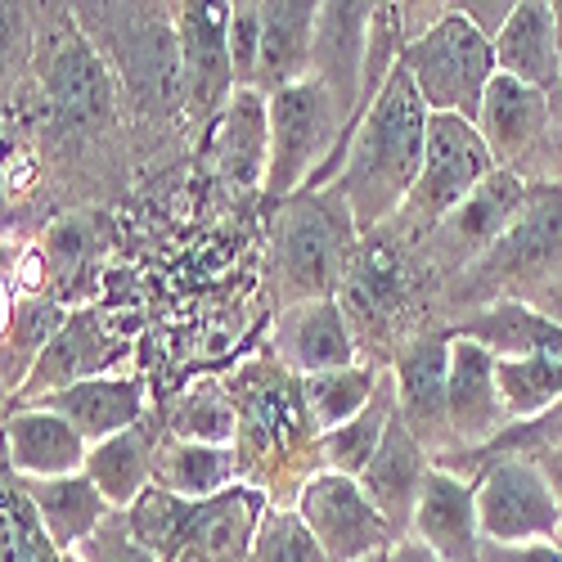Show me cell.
<instances>
[{
  "label": "cell",
  "instance_id": "obj_34",
  "mask_svg": "<svg viewBox=\"0 0 562 562\" xmlns=\"http://www.w3.org/2000/svg\"><path fill=\"white\" fill-rule=\"evenodd\" d=\"M396 387H392V369H387V379H383V387H379V396H373L351 424H342V428H334V432H324V441H319V459H324V468H334V473H347V477H360L364 468H369V459L379 454V446H383V437H387V428H392V418H396Z\"/></svg>",
  "mask_w": 562,
  "mask_h": 562
},
{
  "label": "cell",
  "instance_id": "obj_39",
  "mask_svg": "<svg viewBox=\"0 0 562 562\" xmlns=\"http://www.w3.org/2000/svg\"><path fill=\"white\" fill-rule=\"evenodd\" d=\"M248 562H329V553L319 549L297 508H270L257 527Z\"/></svg>",
  "mask_w": 562,
  "mask_h": 562
},
{
  "label": "cell",
  "instance_id": "obj_16",
  "mask_svg": "<svg viewBox=\"0 0 562 562\" xmlns=\"http://www.w3.org/2000/svg\"><path fill=\"white\" fill-rule=\"evenodd\" d=\"M553 117H558V109L549 95L495 72L486 100H482L477 131L486 139V149L495 154V167L531 180V167H540V158L549 154Z\"/></svg>",
  "mask_w": 562,
  "mask_h": 562
},
{
  "label": "cell",
  "instance_id": "obj_11",
  "mask_svg": "<svg viewBox=\"0 0 562 562\" xmlns=\"http://www.w3.org/2000/svg\"><path fill=\"white\" fill-rule=\"evenodd\" d=\"M473 491H477V527L486 544H536L562 536L553 486L531 454H499L482 463Z\"/></svg>",
  "mask_w": 562,
  "mask_h": 562
},
{
  "label": "cell",
  "instance_id": "obj_30",
  "mask_svg": "<svg viewBox=\"0 0 562 562\" xmlns=\"http://www.w3.org/2000/svg\"><path fill=\"white\" fill-rule=\"evenodd\" d=\"M19 482H23V477H19ZM23 491H27L32 508H36L41 527L50 531V540H55L64 553H77V549L117 513L86 473L55 477V482H23Z\"/></svg>",
  "mask_w": 562,
  "mask_h": 562
},
{
  "label": "cell",
  "instance_id": "obj_48",
  "mask_svg": "<svg viewBox=\"0 0 562 562\" xmlns=\"http://www.w3.org/2000/svg\"><path fill=\"white\" fill-rule=\"evenodd\" d=\"M553 100H558V113H562V81H558V95Z\"/></svg>",
  "mask_w": 562,
  "mask_h": 562
},
{
  "label": "cell",
  "instance_id": "obj_4",
  "mask_svg": "<svg viewBox=\"0 0 562 562\" xmlns=\"http://www.w3.org/2000/svg\"><path fill=\"white\" fill-rule=\"evenodd\" d=\"M553 274H562V184L531 180L522 212L491 244V252L450 279V306L463 319L495 302H522Z\"/></svg>",
  "mask_w": 562,
  "mask_h": 562
},
{
  "label": "cell",
  "instance_id": "obj_22",
  "mask_svg": "<svg viewBox=\"0 0 562 562\" xmlns=\"http://www.w3.org/2000/svg\"><path fill=\"white\" fill-rule=\"evenodd\" d=\"M90 446L86 437L45 405L5 409V473L23 482H55L86 473Z\"/></svg>",
  "mask_w": 562,
  "mask_h": 562
},
{
  "label": "cell",
  "instance_id": "obj_46",
  "mask_svg": "<svg viewBox=\"0 0 562 562\" xmlns=\"http://www.w3.org/2000/svg\"><path fill=\"white\" fill-rule=\"evenodd\" d=\"M549 10H553V32H558V45H562V0H553Z\"/></svg>",
  "mask_w": 562,
  "mask_h": 562
},
{
  "label": "cell",
  "instance_id": "obj_37",
  "mask_svg": "<svg viewBox=\"0 0 562 562\" xmlns=\"http://www.w3.org/2000/svg\"><path fill=\"white\" fill-rule=\"evenodd\" d=\"M495 383L508 424H536L553 405H562V360H495Z\"/></svg>",
  "mask_w": 562,
  "mask_h": 562
},
{
  "label": "cell",
  "instance_id": "obj_10",
  "mask_svg": "<svg viewBox=\"0 0 562 562\" xmlns=\"http://www.w3.org/2000/svg\"><path fill=\"white\" fill-rule=\"evenodd\" d=\"M409 261H414V252L396 234L379 229V234H369V239H360V252L338 289L342 315L364 351V364H379L383 351H392V360H396V351L405 347L401 319L414 302V266Z\"/></svg>",
  "mask_w": 562,
  "mask_h": 562
},
{
  "label": "cell",
  "instance_id": "obj_14",
  "mask_svg": "<svg viewBox=\"0 0 562 562\" xmlns=\"http://www.w3.org/2000/svg\"><path fill=\"white\" fill-rule=\"evenodd\" d=\"M229 10L234 5H171L184 68V109L199 126L221 122L229 95L239 90L229 59Z\"/></svg>",
  "mask_w": 562,
  "mask_h": 562
},
{
  "label": "cell",
  "instance_id": "obj_40",
  "mask_svg": "<svg viewBox=\"0 0 562 562\" xmlns=\"http://www.w3.org/2000/svg\"><path fill=\"white\" fill-rule=\"evenodd\" d=\"M261 5L244 0V5L229 10V59H234V77L239 86H252L257 81V64H261Z\"/></svg>",
  "mask_w": 562,
  "mask_h": 562
},
{
  "label": "cell",
  "instance_id": "obj_20",
  "mask_svg": "<svg viewBox=\"0 0 562 562\" xmlns=\"http://www.w3.org/2000/svg\"><path fill=\"white\" fill-rule=\"evenodd\" d=\"M508 414L495 383V356L473 342L450 334V454L454 450H482L508 432Z\"/></svg>",
  "mask_w": 562,
  "mask_h": 562
},
{
  "label": "cell",
  "instance_id": "obj_23",
  "mask_svg": "<svg viewBox=\"0 0 562 562\" xmlns=\"http://www.w3.org/2000/svg\"><path fill=\"white\" fill-rule=\"evenodd\" d=\"M432 473V454L424 450V441H418L409 428H405V418L396 409L392 418V428L379 446V454L369 459V468L356 477L360 491L373 499V508L387 518V527L409 540L414 531V508H418V495H424V482Z\"/></svg>",
  "mask_w": 562,
  "mask_h": 562
},
{
  "label": "cell",
  "instance_id": "obj_9",
  "mask_svg": "<svg viewBox=\"0 0 562 562\" xmlns=\"http://www.w3.org/2000/svg\"><path fill=\"white\" fill-rule=\"evenodd\" d=\"M77 27L117 45L113 68L122 72V86L139 104L149 109L184 104V68H180V41L171 14H158L149 5H81Z\"/></svg>",
  "mask_w": 562,
  "mask_h": 562
},
{
  "label": "cell",
  "instance_id": "obj_5",
  "mask_svg": "<svg viewBox=\"0 0 562 562\" xmlns=\"http://www.w3.org/2000/svg\"><path fill=\"white\" fill-rule=\"evenodd\" d=\"M266 100H270L266 194L284 203L306 190H329L351 139V117L334 100V90L319 77H306L289 90H274Z\"/></svg>",
  "mask_w": 562,
  "mask_h": 562
},
{
  "label": "cell",
  "instance_id": "obj_1",
  "mask_svg": "<svg viewBox=\"0 0 562 562\" xmlns=\"http://www.w3.org/2000/svg\"><path fill=\"white\" fill-rule=\"evenodd\" d=\"M234 409H239V482L261 491L274 508H297V495L324 468L311 405L302 379L274 356H257L225 379Z\"/></svg>",
  "mask_w": 562,
  "mask_h": 562
},
{
  "label": "cell",
  "instance_id": "obj_31",
  "mask_svg": "<svg viewBox=\"0 0 562 562\" xmlns=\"http://www.w3.org/2000/svg\"><path fill=\"white\" fill-rule=\"evenodd\" d=\"M154 486L180 499H216L229 486H239V450L234 446H199L180 437H158L154 454Z\"/></svg>",
  "mask_w": 562,
  "mask_h": 562
},
{
  "label": "cell",
  "instance_id": "obj_17",
  "mask_svg": "<svg viewBox=\"0 0 562 562\" xmlns=\"http://www.w3.org/2000/svg\"><path fill=\"white\" fill-rule=\"evenodd\" d=\"M270 356L284 364L289 373H297V379L351 369V364L364 360L338 297L297 302V306L279 311L274 334H270Z\"/></svg>",
  "mask_w": 562,
  "mask_h": 562
},
{
  "label": "cell",
  "instance_id": "obj_28",
  "mask_svg": "<svg viewBox=\"0 0 562 562\" xmlns=\"http://www.w3.org/2000/svg\"><path fill=\"white\" fill-rule=\"evenodd\" d=\"M216 167L234 190H266L270 171V100L252 86L229 95L216 122Z\"/></svg>",
  "mask_w": 562,
  "mask_h": 562
},
{
  "label": "cell",
  "instance_id": "obj_41",
  "mask_svg": "<svg viewBox=\"0 0 562 562\" xmlns=\"http://www.w3.org/2000/svg\"><path fill=\"white\" fill-rule=\"evenodd\" d=\"M81 562H158L145 544H139L135 536H131V527H126V513H113V518L90 536L81 549Z\"/></svg>",
  "mask_w": 562,
  "mask_h": 562
},
{
  "label": "cell",
  "instance_id": "obj_42",
  "mask_svg": "<svg viewBox=\"0 0 562 562\" xmlns=\"http://www.w3.org/2000/svg\"><path fill=\"white\" fill-rule=\"evenodd\" d=\"M477 562H562V536L536 540V544H486L482 540Z\"/></svg>",
  "mask_w": 562,
  "mask_h": 562
},
{
  "label": "cell",
  "instance_id": "obj_44",
  "mask_svg": "<svg viewBox=\"0 0 562 562\" xmlns=\"http://www.w3.org/2000/svg\"><path fill=\"white\" fill-rule=\"evenodd\" d=\"M540 468H544V477H549V486H553V499H558V518H562V450H540V454H531Z\"/></svg>",
  "mask_w": 562,
  "mask_h": 562
},
{
  "label": "cell",
  "instance_id": "obj_6",
  "mask_svg": "<svg viewBox=\"0 0 562 562\" xmlns=\"http://www.w3.org/2000/svg\"><path fill=\"white\" fill-rule=\"evenodd\" d=\"M274 270L289 306L338 297L360 252V229L338 190H306L274 212Z\"/></svg>",
  "mask_w": 562,
  "mask_h": 562
},
{
  "label": "cell",
  "instance_id": "obj_7",
  "mask_svg": "<svg viewBox=\"0 0 562 562\" xmlns=\"http://www.w3.org/2000/svg\"><path fill=\"white\" fill-rule=\"evenodd\" d=\"M401 68L414 77L418 95L432 113H450L473 122L482 117V100L495 81V41L468 23L459 5H446L424 32L401 45Z\"/></svg>",
  "mask_w": 562,
  "mask_h": 562
},
{
  "label": "cell",
  "instance_id": "obj_35",
  "mask_svg": "<svg viewBox=\"0 0 562 562\" xmlns=\"http://www.w3.org/2000/svg\"><path fill=\"white\" fill-rule=\"evenodd\" d=\"M387 379L383 364H351V369H334V373H315V379H302V396L311 405V418L319 432H334L379 396Z\"/></svg>",
  "mask_w": 562,
  "mask_h": 562
},
{
  "label": "cell",
  "instance_id": "obj_13",
  "mask_svg": "<svg viewBox=\"0 0 562 562\" xmlns=\"http://www.w3.org/2000/svg\"><path fill=\"white\" fill-rule=\"evenodd\" d=\"M297 513L311 527V536L319 540V549L329 553V562L392 553L401 544V536L387 527L383 513L373 508V499L360 491V482L347 473H334V468H319L306 482V491L297 495Z\"/></svg>",
  "mask_w": 562,
  "mask_h": 562
},
{
  "label": "cell",
  "instance_id": "obj_15",
  "mask_svg": "<svg viewBox=\"0 0 562 562\" xmlns=\"http://www.w3.org/2000/svg\"><path fill=\"white\" fill-rule=\"evenodd\" d=\"M392 387L405 428L432 459L450 454V329L414 334L392 360Z\"/></svg>",
  "mask_w": 562,
  "mask_h": 562
},
{
  "label": "cell",
  "instance_id": "obj_25",
  "mask_svg": "<svg viewBox=\"0 0 562 562\" xmlns=\"http://www.w3.org/2000/svg\"><path fill=\"white\" fill-rule=\"evenodd\" d=\"M414 540H424L441 562H477L482 527H477V491L446 468L432 463L414 508Z\"/></svg>",
  "mask_w": 562,
  "mask_h": 562
},
{
  "label": "cell",
  "instance_id": "obj_26",
  "mask_svg": "<svg viewBox=\"0 0 562 562\" xmlns=\"http://www.w3.org/2000/svg\"><path fill=\"white\" fill-rule=\"evenodd\" d=\"M495 68L513 81H522L540 95H558L562 81V45L553 32V10L544 0H522L513 5L504 32L495 36Z\"/></svg>",
  "mask_w": 562,
  "mask_h": 562
},
{
  "label": "cell",
  "instance_id": "obj_36",
  "mask_svg": "<svg viewBox=\"0 0 562 562\" xmlns=\"http://www.w3.org/2000/svg\"><path fill=\"white\" fill-rule=\"evenodd\" d=\"M167 437L199 441V446H234L239 441V409L225 379H203L184 392L167 414Z\"/></svg>",
  "mask_w": 562,
  "mask_h": 562
},
{
  "label": "cell",
  "instance_id": "obj_12",
  "mask_svg": "<svg viewBox=\"0 0 562 562\" xmlns=\"http://www.w3.org/2000/svg\"><path fill=\"white\" fill-rule=\"evenodd\" d=\"M527 190H531V180L499 167L414 248V261H428L432 270L459 279L468 266H477L491 252V244L513 225V216H518L527 203Z\"/></svg>",
  "mask_w": 562,
  "mask_h": 562
},
{
  "label": "cell",
  "instance_id": "obj_32",
  "mask_svg": "<svg viewBox=\"0 0 562 562\" xmlns=\"http://www.w3.org/2000/svg\"><path fill=\"white\" fill-rule=\"evenodd\" d=\"M154 454H158V437L149 424H135L131 432H117L100 446H90L86 459V477L100 486V495L126 513L135 508V499L154 486Z\"/></svg>",
  "mask_w": 562,
  "mask_h": 562
},
{
  "label": "cell",
  "instance_id": "obj_45",
  "mask_svg": "<svg viewBox=\"0 0 562 562\" xmlns=\"http://www.w3.org/2000/svg\"><path fill=\"white\" fill-rule=\"evenodd\" d=\"M392 562H441V558H437L424 540H414V536H409V540H401V544L392 549Z\"/></svg>",
  "mask_w": 562,
  "mask_h": 562
},
{
  "label": "cell",
  "instance_id": "obj_27",
  "mask_svg": "<svg viewBox=\"0 0 562 562\" xmlns=\"http://www.w3.org/2000/svg\"><path fill=\"white\" fill-rule=\"evenodd\" d=\"M261 64L252 90L274 95V90H289L311 77L319 5H311V0H270V5H261Z\"/></svg>",
  "mask_w": 562,
  "mask_h": 562
},
{
  "label": "cell",
  "instance_id": "obj_19",
  "mask_svg": "<svg viewBox=\"0 0 562 562\" xmlns=\"http://www.w3.org/2000/svg\"><path fill=\"white\" fill-rule=\"evenodd\" d=\"M41 77L45 104L64 126H86L113 104V72L95 45L81 36V27H64L50 36V50H41Z\"/></svg>",
  "mask_w": 562,
  "mask_h": 562
},
{
  "label": "cell",
  "instance_id": "obj_24",
  "mask_svg": "<svg viewBox=\"0 0 562 562\" xmlns=\"http://www.w3.org/2000/svg\"><path fill=\"white\" fill-rule=\"evenodd\" d=\"M27 405L55 409L59 418H68V424L86 437V446H100L117 432H131L135 424H145L149 392H145V379H135V373H104V379L50 392V396L27 401Z\"/></svg>",
  "mask_w": 562,
  "mask_h": 562
},
{
  "label": "cell",
  "instance_id": "obj_38",
  "mask_svg": "<svg viewBox=\"0 0 562 562\" xmlns=\"http://www.w3.org/2000/svg\"><path fill=\"white\" fill-rule=\"evenodd\" d=\"M0 508H5V549H0V562H64V549L41 527L36 508L14 473H5Z\"/></svg>",
  "mask_w": 562,
  "mask_h": 562
},
{
  "label": "cell",
  "instance_id": "obj_18",
  "mask_svg": "<svg viewBox=\"0 0 562 562\" xmlns=\"http://www.w3.org/2000/svg\"><path fill=\"white\" fill-rule=\"evenodd\" d=\"M122 351H126V342L117 334H109V324L100 319V311L77 306V311H68L64 329L55 334L50 347H45V356L36 360L27 387L10 405H27V401H41L50 392H64V387H77V383H90V379H104V373H113Z\"/></svg>",
  "mask_w": 562,
  "mask_h": 562
},
{
  "label": "cell",
  "instance_id": "obj_8",
  "mask_svg": "<svg viewBox=\"0 0 562 562\" xmlns=\"http://www.w3.org/2000/svg\"><path fill=\"white\" fill-rule=\"evenodd\" d=\"M495 171H499L495 167V154L486 149V139H482V131L473 122L450 117V113H432L424 171H418L414 194L401 207V216L387 225V234H396V239L414 252Z\"/></svg>",
  "mask_w": 562,
  "mask_h": 562
},
{
  "label": "cell",
  "instance_id": "obj_29",
  "mask_svg": "<svg viewBox=\"0 0 562 562\" xmlns=\"http://www.w3.org/2000/svg\"><path fill=\"white\" fill-rule=\"evenodd\" d=\"M450 334L482 342L495 360H562V329L527 302H495L450 324Z\"/></svg>",
  "mask_w": 562,
  "mask_h": 562
},
{
  "label": "cell",
  "instance_id": "obj_3",
  "mask_svg": "<svg viewBox=\"0 0 562 562\" xmlns=\"http://www.w3.org/2000/svg\"><path fill=\"white\" fill-rule=\"evenodd\" d=\"M270 508L274 504L244 482L199 504L149 486L126 508V527L158 562H248Z\"/></svg>",
  "mask_w": 562,
  "mask_h": 562
},
{
  "label": "cell",
  "instance_id": "obj_21",
  "mask_svg": "<svg viewBox=\"0 0 562 562\" xmlns=\"http://www.w3.org/2000/svg\"><path fill=\"white\" fill-rule=\"evenodd\" d=\"M373 14H379V5H351V0H342V5H319V23H315L311 77H319L334 90V100L351 117V131L364 113V64H369V41H373Z\"/></svg>",
  "mask_w": 562,
  "mask_h": 562
},
{
  "label": "cell",
  "instance_id": "obj_33",
  "mask_svg": "<svg viewBox=\"0 0 562 562\" xmlns=\"http://www.w3.org/2000/svg\"><path fill=\"white\" fill-rule=\"evenodd\" d=\"M68 311L59 302H45V297H14L10 315H5V396L14 401L27 379L36 360L45 356V347L55 342V334L64 329Z\"/></svg>",
  "mask_w": 562,
  "mask_h": 562
},
{
  "label": "cell",
  "instance_id": "obj_43",
  "mask_svg": "<svg viewBox=\"0 0 562 562\" xmlns=\"http://www.w3.org/2000/svg\"><path fill=\"white\" fill-rule=\"evenodd\" d=\"M522 302H527V306H536L544 319H553L558 329H562V274L544 279V284H540V289H531Z\"/></svg>",
  "mask_w": 562,
  "mask_h": 562
},
{
  "label": "cell",
  "instance_id": "obj_47",
  "mask_svg": "<svg viewBox=\"0 0 562 562\" xmlns=\"http://www.w3.org/2000/svg\"><path fill=\"white\" fill-rule=\"evenodd\" d=\"M356 562H392V553H373V558H356Z\"/></svg>",
  "mask_w": 562,
  "mask_h": 562
},
{
  "label": "cell",
  "instance_id": "obj_2",
  "mask_svg": "<svg viewBox=\"0 0 562 562\" xmlns=\"http://www.w3.org/2000/svg\"><path fill=\"white\" fill-rule=\"evenodd\" d=\"M428 122H432V109L418 95L414 77L396 64L387 86L379 90V100L356 122L338 180L329 184V190L342 194L360 239L387 229L409 203L428 154Z\"/></svg>",
  "mask_w": 562,
  "mask_h": 562
},
{
  "label": "cell",
  "instance_id": "obj_49",
  "mask_svg": "<svg viewBox=\"0 0 562 562\" xmlns=\"http://www.w3.org/2000/svg\"><path fill=\"white\" fill-rule=\"evenodd\" d=\"M64 562H81V553H64Z\"/></svg>",
  "mask_w": 562,
  "mask_h": 562
}]
</instances>
